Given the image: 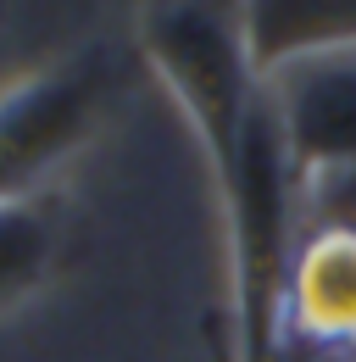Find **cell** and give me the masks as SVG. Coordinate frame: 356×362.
Wrapping results in <instances>:
<instances>
[{
  "instance_id": "obj_2",
  "label": "cell",
  "mask_w": 356,
  "mask_h": 362,
  "mask_svg": "<svg viewBox=\"0 0 356 362\" xmlns=\"http://www.w3.org/2000/svg\"><path fill=\"white\" fill-rule=\"evenodd\" d=\"M117 95L123 56L112 45H84L17 84H0V206L40 201L44 184L112 123Z\"/></svg>"
},
{
  "instance_id": "obj_4",
  "label": "cell",
  "mask_w": 356,
  "mask_h": 362,
  "mask_svg": "<svg viewBox=\"0 0 356 362\" xmlns=\"http://www.w3.org/2000/svg\"><path fill=\"white\" fill-rule=\"evenodd\" d=\"M278 340H312L356 357V223L307 218Z\"/></svg>"
},
{
  "instance_id": "obj_7",
  "label": "cell",
  "mask_w": 356,
  "mask_h": 362,
  "mask_svg": "<svg viewBox=\"0 0 356 362\" xmlns=\"http://www.w3.org/2000/svg\"><path fill=\"white\" fill-rule=\"evenodd\" d=\"M273 362H356L351 351H334V346H312V340H278Z\"/></svg>"
},
{
  "instance_id": "obj_5",
  "label": "cell",
  "mask_w": 356,
  "mask_h": 362,
  "mask_svg": "<svg viewBox=\"0 0 356 362\" xmlns=\"http://www.w3.org/2000/svg\"><path fill=\"white\" fill-rule=\"evenodd\" d=\"M245 40L256 67H290L307 56L356 50V0H267L245 6Z\"/></svg>"
},
{
  "instance_id": "obj_6",
  "label": "cell",
  "mask_w": 356,
  "mask_h": 362,
  "mask_svg": "<svg viewBox=\"0 0 356 362\" xmlns=\"http://www.w3.org/2000/svg\"><path fill=\"white\" fill-rule=\"evenodd\" d=\"M61 262V223L44 201L0 206V317L28 307Z\"/></svg>"
},
{
  "instance_id": "obj_3",
  "label": "cell",
  "mask_w": 356,
  "mask_h": 362,
  "mask_svg": "<svg viewBox=\"0 0 356 362\" xmlns=\"http://www.w3.org/2000/svg\"><path fill=\"white\" fill-rule=\"evenodd\" d=\"M262 84L301 179L356 173V50L273 67Z\"/></svg>"
},
{
  "instance_id": "obj_1",
  "label": "cell",
  "mask_w": 356,
  "mask_h": 362,
  "mask_svg": "<svg viewBox=\"0 0 356 362\" xmlns=\"http://www.w3.org/2000/svg\"><path fill=\"white\" fill-rule=\"evenodd\" d=\"M134 34H139V56L173 90V100L184 106L189 129L218 173L262 100V67L245 40V11L195 6V0L145 6Z\"/></svg>"
}]
</instances>
